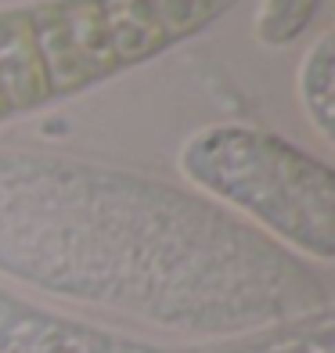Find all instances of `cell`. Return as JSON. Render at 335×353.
<instances>
[{
  "instance_id": "6da1fadb",
  "label": "cell",
  "mask_w": 335,
  "mask_h": 353,
  "mask_svg": "<svg viewBox=\"0 0 335 353\" xmlns=\"http://www.w3.org/2000/svg\"><path fill=\"white\" fill-rule=\"evenodd\" d=\"M0 94H4L8 108H29L51 94L37 51L33 22L19 11L0 14Z\"/></svg>"
},
{
  "instance_id": "7a4b0ae2",
  "label": "cell",
  "mask_w": 335,
  "mask_h": 353,
  "mask_svg": "<svg viewBox=\"0 0 335 353\" xmlns=\"http://www.w3.org/2000/svg\"><path fill=\"white\" fill-rule=\"evenodd\" d=\"M101 14L116 65L145 61L159 47H166V37L155 22L148 0H101Z\"/></svg>"
},
{
  "instance_id": "3957f363",
  "label": "cell",
  "mask_w": 335,
  "mask_h": 353,
  "mask_svg": "<svg viewBox=\"0 0 335 353\" xmlns=\"http://www.w3.org/2000/svg\"><path fill=\"white\" fill-rule=\"evenodd\" d=\"M61 26H65V37L76 47L79 61L90 79L116 72V54H112V43L105 33V14H101V0H65L58 4Z\"/></svg>"
},
{
  "instance_id": "277c9868",
  "label": "cell",
  "mask_w": 335,
  "mask_h": 353,
  "mask_svg": "<svg viewBox=\"0 0 335 353\" xmlns=\"http://www.w3.org/2000/svg\"><path fill=\"white\" fill-rule=\"evenodd\" d=\"M148 8L155 14L159 29H163L166 43H173L210 22L220 8V0H148Z\"/></svg>"
},
{
  "instance_id": "5b68a950",
  "label": "cell",
  "mask_w": 335,
  "mask_h": 353,
  "mask_svg": "<svg viewBox=\"0 0 335 353\" xmlns=\"http://www.w3.org/2000/svg\"><path fill=\"white\" fill-rule=\"evenodd\" d=\"M303 90H307L317 126L328 130L332 126V40L317 43V51L303 65Z\"/></svg>"
},
{
  "instance_id": "8992f818",
  "label": "cell",
  "mask_w": 335,
  "mask_h": 353,
  "mask_svg": "<svg viewBox=\"0 0 335 353\" xmlns=\"http://www.w3.org/2000/svg\"><path fill=\"white\" fill-rule=\"evenodd\" d=\"M4 112H8V105H4V94H0V116H4Z\"/></svg>"
}]
</instances>
